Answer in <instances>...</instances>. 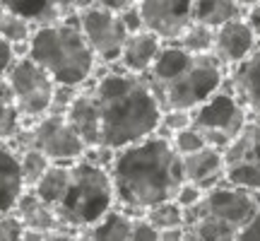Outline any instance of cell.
<instances>
[{
	"mask_svg": "<svg viewBox=\"0 0 260 241\" xmlns=\"http://www.w3.org/2000/svg\"><path fill=\"white\" fill-rule=\"evenodd\" d=\"M109 174L113 181L116 203L138 213L171 200L178 186L183 184L181 157L171 147V140L159 133L116 149Z\"/></svg>",
	"mask_w": 260,
	"mask_h": 241,
	"instance_id": "cell-1",
	"label": "cell"
},
{
	"mask_svg": "<svg viewBox=\"0 0 260 241\" xmlns=\"http://www.w3.org/2000/svg\"><path fill=\"white\" fill-rule=\"evenodd\" d=\"M92 92L102 123V149L116 152L159 130L161 106L145 75L109 70L96 80Z\"/></svg>",
	"mask_w": 260,
	"mask_h": 241,
	"instance_id": "cell-2",
	"label": "cell"
},
{
	"mask_svg": "<svg viewBox=\"0 0 260 241\" xmlns=\"http://www.w3.org/2000/svg\"><path fill=\"white\" fill-rule=\"evenodd\" d=\"M224 73L226 68L212 53L195 56L169 41L161 46L154 65L149 68L147 84L157 97L161 111H195L217 89L224 87Z\"/></svg>",
	"mask_w": 260,
	"mask_h": 241,
	"instance_id": "cell-3",
	"label": "cell"
},
{
	"mask_svg": "<svg viewBox=\"0 0 260 241\" xmlns=\"http://www.w3.org/2000/svg\"><path fill=\"white\" fill-rule=\"evenodd\" d=\"M29 58L46 70L56 84L82 87L94 75L96 56L77 27V15L37 27L29 41Z\"/></svg>",
	"mask_w": 260,
	"mask_h": 241,
	"instance_id": "cell-4",
	"label": "cell"
},
{
	"mask_svg": "<svg viewBox=\"0 0 260 241\" xmlns=\"http://www.w3.org/2000/svg\"><path fill=\"white\" fill-rule=\"evenodd\" d=\"M260 207V193L222 181L186 213V229L200 241H236L241 227Z\"/></svg>",
	"mask_w": 260,
	"mask_h": 241,
	"instance_id": "cell-5",
	"label": "cell"
},
{
	"mask_svg": "<svg viewBox=\"0 0 260 241\" xmlns=\"http://www.w3.org/2000/svg\"><path fill=\"white\" fill-rule=\"evenodd\" d=\"M113 203L116 193L109 169L94 159H80L70 167L68 188L53 213L65 229H87L113 210Z\"/></svg>",
	"mask_w": 260,
	"mask_h": 241,
	"instance_id": "cell-6",
	"label": "cell"
},
{
	"mask_svg": "<svg viewBox=\"0 0 260 241\" xmlns=\"http://www.w3.org/2000/svg\"><path fill=\"white\" fill-rule=\"evenodd\" d=\"M248 120H251V111L229 87L217 89L207 102H203L193 111V126L205 135L207 145L222 152L246 128Z\"/></svg>",
	"mask_w": 260,
	"mask_h": 241,
	"instance_id": "cell-7",
	"label": "cell"
},
{
	"mask_svg": "<svg viewBox=\"0 0 260 241\" xmlns=\"http://www.w3.org/2000/svg\"><path fill=\"white\" fill-rule=\"evenodd\" d=\"M5 84L10 87V94L15 99L22 120H39L51 111L56 82L31 58H19L10 65Z\"/></svg>",
	"mask_w": 260,
	"mask_h": 241,
	"instance_id": "cell-8",
	"label": "cell"
},
{
	"mask_svg": "<svg viewBox=\"0 0 260 241\" xmlns=\"http://www.w3.org/2000/svg\"><path fill=\"white\" fill-rule=\"evenodd\" d=\"M77 27L87 39L89 48L94 51L96 61L104 63H113L121 58L123 44L128 39V29L123 24L121 15L109 12V10L92 5L87 10L77 12Z\"/></svg>",
	"mask_w": 260,
	"mask_h": 241,
	"instance_id": "cell-9",
	"label": "cell"
},
{
	"mask_svg": "<svg viewBox=\"0 0 260 241\" xmlns=\"http://www.w3.org/2000/svg\"><path fill=\"white\" fill-rule=\"evenodd\" d=\"M31 133L34 147L41 149L53 164H75L89 152L65 113H46L31 126Z\"/></svg>",
	"mask_w": 260,
	"mask_h": 241,
	"instance_id": "cell-10",
	"label": "cell"
},
{
	"mask_svg": "<svg viewBox=\"0 0 260 241\" xmlns=\"http://www.w3.org/2000/svg\"><path fill=\"white\" fill-rule=\"evenodd\" d=\"M193 5L195 0H140L138 10L145 29L169 44L176 41L193 22Z\"/></svg>",
	"mask_w": 260,
	"mask_h": 241,
	"instance_id": "cell-11",
	"label": "cell"
},
{
	"mask_svg": "<svg viewBox=\"0 0 260 241\" xmlns=\"http://www.w3.org/2000/svg\"><path fill=\"white\" fill-rule=\"evenodd\" d=\"M258 46V39L251 32L248 22L243 17L232 19L214 32V48L212 56L224 65V68H234L241 63L246 56H251Z\"/></svg>",
	"mask_w": 260,
	"mask_h": 241,
	"instance_id": "cell-12",
	"label": "cell"
},
{
	"mask_svg": "<svg viewBox=\"0 0 260 241\" xmlns=\"http://www.w3.org/2000/svg\"><path fill=\"white\" fill-rule=\"evenodd\" d=\"M181 171H183V181L188 184H195L198 188H203L205 193L219 186L224 181V155L222 149L207 147L198 149L193 155H186L181 157Z\"/></svg>",
	"mask_w": 260,
	"mask_h": 241,
	"instance_id": "cell-13",
	"label": "cell"
},
{
	"mask_svg": "<svg viewBox=\"0 0 260 241\" xmlns=\"http://www.w3.org/2000/svg\"><path fill=\"white\" fill-rule=\"evenodd\" d=\"M161 46H164V41H161L157 34L147 32V29L135 32V34H128L125 44H123L121 58H118L121 70L133 73V75H147L149 68L157 61Z\"/></svg>",
	"mask_w": 260,
	"mask_h": 241,
	"instance_id": "cell-14",
	"label": "cell"
},
{
	"mask_svg": "<svg viewBox=\"0 0 260 241\" xmlns=\"http://www.w3.org/2000/svg\"><path fill=\"white\" fill-rule=\"evenodd\" d=\"M0 3L5 5L8 12L29 19L34 27H46L77 15L75 0H0Z\"/></svg>",
	"mask_w": 260,
	"mask_h": 241,
	"instance_id": "cell-15",
	"label": "cell"
},
{
	"mask_svg": "<svg viewBox=\"0 0 260 241\" xmlns=\"http://www.w3.org/2000/svg\"><path fill=\"white\" fill-rule=\"evenodd\" d=\"M229 89L251 113L260 111V44L251 56L236 63L229 73Z\"/></svg>",
	"mask_w": 260,
	"mask_h": 241,
	"instance_id": "cell-16",
	"label": "cell"
},
{
	"mask_svg": "<svg viewBox=\"0 0 260 241\" xmlns=\"http://www.w3.org/2000/svg\"><path fill=\"white\" fill-rule=\"evenodd\" d=\"M65 118L70 120V126L77 130V135L84 140V145L89 149L102 145V123H99V109L94 92H80L70 104V109L65 111Z\"/></svg>",
	"mask_w": 260,
	"mask_h": 241,
	"instance_id": "cell-17",
	"label": "cell"
},
{
	"mask_svg": "<svg viewBox=\"0 0 260 241\" xmlns=\"http://www.w3.org/2000/svg\"><path fill=\"white\" fill-rule=\"evenodd\" d=\"M15 215L22 220L27 232L48 234V232H56V229H63V224H60V220L56 217L53 207H48V205L34 193V188H24V193L19 195L17 205H15Z\"/></svg>",
	"mask_w": 260,
	"mask_h": 241,
	"instance_id": "cell-18",
	"label": "cell"
},
{
	"mask_svg": "<svg viewBox=\"0 0 260 241\" xmlns=\"http://www.w3.org/2000/svg\"><path fill=\"white\" fill-rule=\"evenodd\" d=\"M24 188L27 186L19 171V155L10 147V142H0V215L15 210Z\"/></svg>",
	"mask_w": 260,
	"mask_h": 241,
	"instance_id": "cell-19",
	"label": "cell"
},
{
	"mask_svg": "<svg viewBox=\"0 0 260 241\" xmlns=\"http://www.w3.org/2000/svg\"><path fill=\"white\" fill-rule=\"evenodd\" d=\"M224 169L232 167H260V126L248 120L246 128L224 147Z\"/></svg>",
	"mask_w": 260,
	"mask_h": 241,
	"instance_id": "cell-20",
	"label": "cell"
},
{
	"mask_svg": "<svg viewBox=\"0 0 260 241\" xmlns=\"http://www.w3.org/2000/svg\"><path fill=\"white\" fill-rule=\"evenodd\" d=\"M133 220L135 217H130L123 210H109L102 220L82 229V241H128Z\"/></svg>",
	"mask_w": 260,
	"mask_h": 241,
	"instance_id": "cell-21",
	"label": "cell"
},
{
	"mask_svg": "<svg viewBox=\"0 0 260 241\" xmlns=\"http://www.w3.org/2000/svg\"><path fill=\"white\" fill-rule=\"evenodd\" d=\"M246 15V10L239 8L236 0H195L193 5V22L207 24L212 29H219L222 24L239 19Z\"/></svg>",
	"mask_w": 260,
	"mask_h": 241,
	"instance_id": "cell-22",
	"label": "cell"
},
{
	"mask_svg": "<svg viewBox=\"0 0 260 241\" xmlns=\"http://www.w3.org/2000/svg\"><path fill=\"white\" fill-rule=\"evenodd\" d=\"M70 167L73 164H51L48 171L39 178V184L34 186V193L48 205V207H56L63 198L68 181H70Z\"/></svg>",
	"mask_w": 260,
	"mask_h": 241,
	"instance_id": "cell-23",
	"label": "cell"
},
{
	"mask_svg": "<svg viewBox=\"0 0 260 241\" xmlns=\"http://www.w3.org/2000/svg\"><path fill=\"white\" fill-rule=\"evenodd\" d=\"M142 217L147 220L154 229L159 232H167V229H178V227H186V210L171 198L164 203L152 205L149 210L142 213Z\"/></svg>",
	"mask_w": 260,
	"mask_h": 241,
	"instance_id": "cell-24",
	"label": "cell"
},
{
	"mask_svg": "<svg viewBox=\"0 0 260 241\" xmlns=\"http://www.w3.org/2000/svg\"><path fill=\"white\" fill-rule=\"evenodd\" d=\"M24 126V120L19 116L15 99L10 94V87L5 84V77L0 80V142H10Z\"/></svg>",
	"mask_w": 260,
	"mask_h": 241,
	"instance_id": "cell-25",
	"label": "cell"
},
{
	"mask_svg": "<svg viewBox=\"0 0 260 241\" xmlns=\"http://www.w3.org/2000/svg\"><path fill=\"white\" fill-rule=\"evenodd\" d=\"M214 32H217V29L207 27V24L190 22L188 29L174 41V44H178V46L183 48V51H188V53L205 56V53H212V48H214Z\"/></svg>",
	"mask_w": 260,
	"mask_h": 241,
	"instance_id": "cell-26",
	"label": "cell"
},
{
	"mask_svg": "<svg viewBox=\"0 0 260 241\" xmlns=\"http://www.w3.org/2000/svg\"><path fill=\"white\" fill-rule=\"evenodd\" d=\"M53 162L41 152L39 147H29L24 152H19V171H22V181L27 188H34L39 184V178L48 171Z\"/></svg>",
	"mask_w": 260,
	"mask_h": 241,
	"instance_id": "cell-27",
	"label": "cell"
},
{
	"mask_svg": "<svg viewBox=\"0 0 260 241\" xmlns=\"http://www.w3.org/2000/svg\"><path fill=\"white\" fill-rule=\"evenodd\" d=\"M34 29L37 27H34L29 19L19 17L15 12H8V15L3 17V22H0V37L5 39L10 46L27 44V41H31V37H34Z\"/></svg>",
	"mask_w": 260,
	"mask_h": 241,
	"instance_id": "cell-28",
	"label": "cell"
},
{
	"mask_svg": "<svg viewBox=\"0 0 260 241\" xmlns=\"http://www.w3.org/2000/svg\"><path fill=\"white\" fill-rule=\"evenodd\" d=\"M169 140H171V147L176 149L178 157H186V155H193V152H198V149L207 147L205 135L195 128V126H188V128L178 130V133H174Z\"/></svg>",
	"mask_w": 260,
	"mask_h": 241,
	"instance_id": "cell-29",
	"label": "cell"
},
{
	"mask_svg": "<svg viewBox=\"0 0 260 241\" xmlns=\"http://www.w3.org/2000/svg\"><path fill=\"white\" fill-rule=\"evenodd\" d=\"M193 126V111H181V109H169V111H161V120H159V128L169 130V138L178 133V130Z\"/></svg>",
	"mask_w": 260,
	"mask_h": 241,
	"instance_id": "cell-30",
	"label": "cell"
},
{
	"mask_svg": "<svg viewBox=\"0 0 260 241\" xmlns=\"http://www.w3.org/2000/svg\"><path fill=\"white\" fill-rule=\"evenodd\" d=\"M24 224L19 220L15 210L12 213H5L0 215V241H24Z\"/></svg>",
	"mask_w": 260,
	"mask_h": 241,
	"instance_id": "cell-31",
	"label": "cell"
},
{
	"mask_svg": "<svg viewBox=\"0 0 260 241\" xmlns=\"http://www.w3.org/2000/svg\"><path fill=\"white\" fill-rule=\"evenodd\" d=\"M203 195H205L203 188H198L195 184H188V181H183V184L178 186L176 195H174V200H176V203L188 213V210H193L195 205L203 200Z\"/></svg>",
	"mask_w": 260,
	"mask_h": 241,
	"instance_id": "cell-32",
	"label": "cell"
},
{
	"mask_svg": "<svg viewBox=\"0 0 260 241\" xmlns=\"http://www.w3.org/2000/svg\"><path fill=\"white\" fill-rule=\"evenodd\" d=\"M77 87H70V84H56V92H53V104H51V111L48 113H65L70 109V104L75 102L77 97Z\"/></svg>",
	"mask_w": 260,
	"mask_h": 241,
	"instance_id": "cell-33",
	"label": "cell"
},
{
	"mask_svg": "<svg viewBox=\"0 0 260 241\" xmlns=\"http://www.w3.org/2000/svg\"><path fill=\"white\" fill-rule=\"evenodd\" d=\"M128 241H159V229H154V227L140 215V217L133 220V229H130Z\"/></svg>",
	"mask_w": 260,
	"mask_h": 241,
	"instance_id": "cell-34",
	"label": "cell"
},
{
	"mask_svg": "<svg viewBox=\"0 0 260 241\" xmlns=\"http://www.w3.org/2000/svg\"><path fill=\"white\" fill-rule=\"evenodd\" d=\"M236 241H260V207L255 210V215H253L251 220L241 227Z\"/></svg>",
	"mask_w": 260,
	"mask_h": 241,
	"instance_id": "cell-35",
	"label": "cell"
},
{
	"mask_svg": "<svg viewBox=\"0 0 260 241\" xmlns=\"http://www.w3.org/2000/svg\"><path fill=\"white\" fill-rule=\"evenodd\" d=\"M121 19L123 24H125V29H128V34H135V32H142L145 29V24H142V15H140L138 5L135 8L125 10V12H121Z\"/></svg>",
	"mask_w": 260,
	"mask_h": 241,
	"instance_id": "cell-36",
	"label": "cell"
},
{
	"mask_svg": "<svg viewBox=\"0 0 260 241\" xmlns=\"http://www.w3.org/2000/svg\"><path fill=\"white\" fill-rule=\"evenodd\" d=\"M140 0H94V5H99V8L109 10V12H116V15H121L125 10L135 8Z\"/></svg>",
	"mask_w": 260,
	"mask_h": 241,
	"instance_id": "cell-37",
	"label": "cell"
},
{
	"mask_svg": "<svg viewBox=\"0 0 260 241\" xmlns=\"http://www.w3.org/2000/svg\"><path fill=\"white\" fill-rule=\"evenodd\" d=\"M15 63V53H12V46H10L5 39L0 37V80L8 75L10 65Z\"/></svg>",
	"mask_w": 260,
	"mask_h": 241,
	"instance_id": "cell-38",
	"label": "cell"
},
{
	"mask_svg": "<svg viewBox=\"0 0 260 241\" xmlns=\"http://www.w3.org/2000/svg\"><path fill=\"white\" fill-rule=\"evenodd\" d=\"M243 19L248 22V27H251V32L255 34V39L260 41V3H258V5H253V8L246 10V15H243Z\"/></svg>",
	"mask_w": 260,
	"mask_h": 241,
	"instance_id": "cell-39",
	"label": "cell"
},
{
	"mask_svg": "<svg viewBox=\"0 0 260 241\" xmlns=\"http://www.w3.org/2000/svg\"><path fill=\"white\" fill-rule=\"evenodd\" d=\"M44 241H82V236H75V234L65 232V229H56V232L44 234Z\"/></svg>",
	"mask_w": 260,
	"mask_h": 241,
	"instance_id": "cell-40",
	"label": "cell"
},
{
	"mask_svg": "<svg viewBox=\"0 0 260 241\" xmlns=\"http://www.w3.org/2000/svg\"><path fill=\"white\" fill-rule=\"evenodd\" d=\"M186 236V227H178V229H167V232H159V241H183Z\"/></svg>",
	"mask_w": 260,
	"mask_h": 241,
	"instance_id": "cell-41",
	"label": "cell"
},
{
	"mask_svg": "<svg viewBox=\"0 0 260 241\" xmlns=\"http://www.w3.org/2000/svg\"><path fill=\"white\" fill-rule=\"evenodd\" d=\"M24 241H44V234H39V232H27V234H24Z\"/></svg>",
	"mask_w": 260,
	"mask_h": 241,
	"instance_id": "cell-42",
	"label": "cell"
},
{
	"mask_svg": "<svg viewBox=\"0 0 260 241\" xmlns=\"http://www.w3.org/2000/svg\"><path fill=\"white\" fill-rule=\"evenodd\" d=\"M236 3H239V8L248 10V8H253V5H258L260 0H236Z\"/></svg>",
	"mask_w": 260,
	"mask_h": 241,
	"instance_id": "cell-43",
	"label": "cell"
},
{
	"mask_svg": "<svg viewBox=\"0 0 260 241\" xmlns=\"http://www.w3.org/2000/svg\"><path fill=\"white\" fill-rule=\"evenodd\" d=\"M183 241H200V239H198L193 232H188V229H186V236H183Z\"/></svg>",
	"mask_w": 260,
	"mask_h": 241,
	"instance_id": "cell-44",
	"label": "cell"
},
{
	"mask_svg": "<svg viewBox=\"0 0 260 241\" xmlns=\"http://www.w3.org/2000/svg\"><path fill=\"white\" fill-rule=\"evenodd\" d=\"M5 15H8V10H5V5L0 3V22H3V17H5Z\"/></svg>",
	"mask_w": 260,
	"mask_h": 241,
	"instance_id": "cell-45",
	"label": "cell"
},
{
	"mask_svg": "<svg viewBox=\"0 0 260 241\" xmlns=\"http://www.w3.org/2000/svg\"><path fill=\"white\" fill-rule=\"evenodd\" d=\"M251 120H255V123H258V126H260V111H258V113H253V116H251Z\"/></svg>",
	"mask_w": 260,
	"mask_h": 241,
	"instance_id": "cell-46",
	"label": "cell"
}]
</instances>
